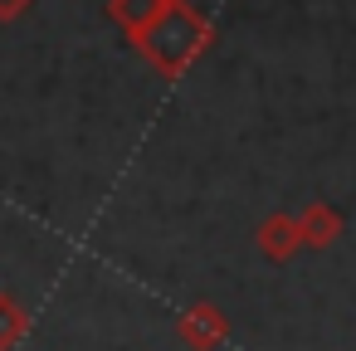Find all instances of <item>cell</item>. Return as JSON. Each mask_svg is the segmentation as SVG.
Instances as JSON below:
<instances>
[{"label":"cell","instance_id":"cell-1","mask_svg":"<svg viewBox=\"0 0 356 351\" xmlns=\"http://www.w3.org/2000/svg\"><path fill=\"white\" fill-rule=\"evenodd\" d=\"M205 44H210V25L186 6V0H166V6L152 15V25L137 35V49H142L166 79H176Z\"/></svg>","mask_w":356,"mask_h":351},{"label":"cell","instance_id":"cell-2","mask_svg":"<svg viewBox=\"0 0 356 351\" xmlns=\"http://www.w3.org/2000/svg\"><path fill=\"white\" fill-rule=\"evenodd\" d=\"M176 332H181L186 346L215 351V346H225V336H229V317H225L215 302H191V307L176 317Z\"/></svg>","mask_w":356,"mask_h":351},{"label":"cell","instance_id":"cell-3","mask_svg":"<svg viewBox=\"0 0 356 351\" xmlns=\"http://www.w3.org/2000/svg\"><path fill=\"white\" fill-rule=\"evenodd\" d=\"M293 220H298V239H302V249H327V244H337L341 229H346L341 210H332L327 200L302 205V215H293Z\"/></svg>","mask_w":356,"mask_h":351},{"label":"cell","instance_id":"cell-4","mask_svg":"<svg viewBox=\"0 0 356 351\" xmlns=\"http://www.w3.org/2000/svg\"><path fill=\"white\" fill-rule=\"evenodd\" d=\"M298 249H302V239H298V220H293L288 210H278V215H268V220L259 225V254H264L268 263H288Z\"/></svg>","mask_w":356,"mask_h":351},{"label":"cell","instance_id":"cell-5","mask_svg":"<svg viewBox=\"0 0 356 351\" xmlns=\"http://www.w3.org/2000/svg\"><path fill=\"white\" fill-rule=\"evenodd\" d=\"M25 332H30V312H25V302H20L15 293L0 288V351H15V346L25 341Z\"/></svg>","mask_w":356,"mask_h":351},{"label":"cell","instance_id":"cell-6","mask_svg":"<svg viewBox=\"0 0 356 351\" xmlns=\"http://www.w3.org/2000/svg\"><path fill=\"white\" fill-rule=\"evenodd\" d=\"M161 6H166V0H108V15H113L132 40H137V35L152 25V15H156Z\"/></svg>","mask_w":356,"mask_h":351},{"label":"cell","instance_id":"cell-7","mask_svg":"<svg viewBox=\"0 0 356 351\" xmlns=\"http://www.w3.org/2000/svg\"><path fill=\"white\" fill-rule=\"evenodd\" d=\"M35 6V0H0V25H10V20H20L25 10Z\"/></svg>","mask_w":356,"mask_h":351}]
</instances>
